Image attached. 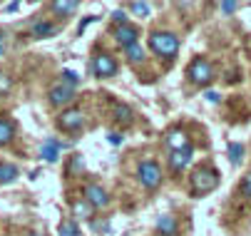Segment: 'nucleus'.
<instances>
[{"label": "nucleus", "instance_id": "nucleus-1", "mask_svg": "<svg viewBox=\"0 0 251 236\" xmlns=\"http://www.w3.org/2000/svg\"><path fill=\"white\" fill-rule=\"evenodd\" d=\"M219 182H222L219 169H214V166H209V164L197 166L194 174H192V189H194L199 196H201V194H209L214 187H219Z\"/></svg>", "mask_w": 251, "mask_h": 236}, {"label": "nucleus", "instance_id": "nucleus-2", "mask_svg": "<svg viewBox=\"0 0 251 236\" xmlns=\"http://www.w3.org/2000/svg\"><path fill=\"white\" fill-rule=\"evenodd\" d=\"M150 47L154 50V55H159L164 60H172L179 50V38L174 35V32L159 30V32H152L150 35Z\"/></svg>", "mask_w": 251, "mask_h": 236}, {"label": "nucleus", "instance_id": "nucleus-3", "mask_svg": "<svg viewBox=\"0 0 251 236\" xmlns=\"http://www.w3.org/2000/svg\"><path fill=\"white\" fill-rule=\"evenodd\" d=\"M137 177H139L142 187L150 189V191L159 189V184H162V179H164V177H162V166H159L154 159L139 162V166H137Z\"/></svg>", "mask_w": 251, "mask_h": 236}, {"label": "nucleus", "instance_id": "nucleus-4", "mask_svg": "<svg viewBox=\"0 0 251 236\" xmlns=\"http://www.w3.org/2000/svg\"><path fill=\"white\" fill-rule=\"evenodd\" d=\"M187 75H189V80H192L194 85H206V82H211V77H214V67H211L204 57H197V60L189 62Z\"/></svg>", "mask_w": 251, "mask_h": 236}, {"label": "nucleus", "instance_id": "nucleus-5", "mask_svg": "<svg viewBox=\"0 0 251 236\" xmlns=\"http://www.w3.org/2000/svg\"><path fill=\"white\" fill-rule=\"evenodd\" d=\"M92 72H95L97 77H115V75H117V62H115V57L107 55V52L97 55V57L92 60Z\"/></svg>", "mask_w": 251, "mask_h": 236}, {"label": "nucleus", "instance_id": "nucleus-6", "mask_svg": "<svg viewBox=\"0 0 251 236\" xmlns=\"http://www.w3.org/2000/svg\"><path fill=\"white\" fill-rule=\"evenodd\" d=\"M85 201L92 209H104L110 204V194H107L100 184H87L85 187Z\"/></svg>", "mask_w": 251, "mask_h": 236}, {"label": "nucleus", "instance_id": "nucleus-7", "mask_svg": "<svg viewBox=\"0 0 251 236\" xmlns=\"http://www.w3.org/2000/svg\"><path fill=\"white\" fill-rule=\"evenodd\" d=\"M57 124H60V129H65V132H77V129H82V124H85V115H82L80 110H65V112L57 117Z\"/></svg>", "mask_w": 251, "mask_h": 236}, {"label": "nucleus", "instance_id": "nucleus-8", "mask_svg": "<svg viewBox=\"0 0 251 236\" xmlns=\"http://www.w3.org/2000/svg\"><path fill=\"white\" fill-rule=\"evenodd\" d=\"M164 144H167V149L169 152H179V149H187L189 147V137L184 134V129H169L167 134H164Z\"/></svg>", "mask_w": 251, "mask_h": 236}, {"label": "nucleus", "instance_id": "nucleus-9", "mask_svg": "<svg viewBox=\"0 0 251 236\" xmlns=\"http://www.w3.org/2000/svg\"><path fill=\"white\" fill-rule=\"evenodd\" d=\"M75 99V87H70V85H55L52 90H50V102L52 105H57V107H62V105H70Z\"/></svg>", "mask_w": 251, "mask_h": 236}, {"label": "nucleus", "instance_id": "nucleus-10", "mask_svg": "<svg viewBox=\"0 0 251 236\" xmlns=\"http://www.w3.org/2000/svg\"><path fill=\"white\" fill-rule=\"evenodd\" d=\"M194 159V149H192V144L187 147V149H179V152H169V166L174 172H182L184 166L189 164Z\"/></svg>", "mask_w": 251, "mask_h": 236}, {"label": "nucleus", "instance_id": "nucleus-11", "mask_svg": "<svg viewBox=\"0 0 251 236\" xmlns=\"http://www.w3.org/2000/svg\"><path fill=\"white\" fill-rule=\"evenodd\" d=\"M137 35H139V32H137V27L134 25H117L115 27V40L120 43V45H125V47H129V45H134L137 43Z\"/></svg>", "mask_w": 251, "mask_h": 236}, {"label": "nucleus", "instance_id": "nucleus-12", "mask_svg": "<svg viewBox=\"0 0 251 236\" xmlns=\"http://www.w3.org/2000/svg\"><path fill=\"white\" fill-rule=\"evenodd\" d=\"M60 149H62V144H60L57 140H45V144L40 147V157H43L48 164H55V162L60 159Z\"/></svg>", "mask_w": 251, "mask_h": 236}, {"label": "nucleus", "instance_id": "nucleus-13", "mask_svg": "<svg viewBox=\"0 0 251 236\" xmlns=\"http://www.w3.org/2000/svg\"><path fill=\"white\" fill-rule=\"evenodd\" d=\"M157 231L162 236H176V219L172 214H162L157 219Z\"/></svg>", "mask_w": 251, "mask_h": 236}, {"label": "nucleus", "instance_id": "nucleus-14", "mask_svg": "<svg viewBox=\"0 0 251 236\" xmlns=\"http://www.w3.org/2000/svg\"><path fill=\"white\" fill-rule=\"evenodd\" d=\"M55 32H57V27H55L52 23H45V20L35 23V25L30 27V35H32V38H50V35H55Z\"/></svg>", "mask_w": 251, "mask_h": 236}, {"label": "nucleus", "instance_id": "nucleus-15", "mask_svg": "<svg viewBox=\"0 0 251 236\" xmlns=\"http://www.w3.org/2000/svg\"><path fill=\"white\" fill-rule=\"evenodd\" d=\"M18 166L15 164H0V184H13L18 179Z\"/></svg>", "mask_w": 251, "mask_h": 236}, {"label": "nucleus", "instance_id": "nucleus-16", "mask_svg": "<svg viewBox=\"0 0 251 236\" xmlns=\"http://www.w3.org/2000/svg\"><path fill=\"white\" fill-rule=\"evenodd\" d=\"M13 134H15L13 122H10V119H5V117H0V147L8 144V142L13 140Z\"/></svg>", "mask_w": 251, "mask_h": 236}, {"label": "nucleus", "instance_id": "nucleus-17", "mask_svg": "<svg viewBox=\"0 0 251 236\" xmlns=\"http://www.w3.org/2000/svg\"><path fill=\"white\" fill-rule=\"evenodd\" d=\"M125 55H127V60H129L132 65H142V62H145V50H142V45H139V43H134V45L125 47Z\"/></svg>", "mask_w": 251, "mask_h": 236}, {"label": "nucleus", "instance_id": "nucleus-18", "mask_svg": "<svg viewBox=\"0 0 251 236\" xmlns=\"http://www.w3.org/2000/svg\"><path fill=\"white\" fill-rule=\"evenodd\" d=\"M50 8H52V13H57L60 18H70V15H75L77 3H62V0H57V3H52Z\"/></svg>", "mask_w": 251, "mask_h": 236}, {"label": "nucleus", "instance_id": "nucleus-19", "mask_svg": "<svg viewBox=\"0 0 251 236\" xmlns=\"http://www.w3.org/2000/svg\"><path fill=\"white\" fill-rule=\"evenodd\" d=\"M115 117H117V122H122V124L134 122V112H132L127 105H115Z\"/></svg>", "mask_w": 251, "mask_h": 236}, {"label": "nucleus", "instance_id": "nucleus-20", "mask_svg": "<svg viewBox=\"0 0 251 236\" xmlns=\"http://www.w3.org/2000/svg\"><path fill=\"white\" fill-rule=\"evenodd\" d=\"M57 234H60V236H80V226L75 224V219H67V221L60 224Z\"/></svg>", "mask_w": 251, "mask_h": 236}, {"label": "nucleus", "instance_id": "nucleus-21", "mask_svg": "<svg viewBox=\"0 0 251 236\" xmlns=\"http://www.w3.org/2000/svg\"><path fill=\"white\" fill-rule=\"evenodd\" d=\"M73 212H75L77 219H90L95 209L87 204V201H73Z\"/></svg>", "mask_w": 251, "mask_h": 236}, {"label": "nucleus", "instance_id": "nucleus-22", "mask_svg": "<svg viewBox=\"0 0 251 236\" xmlns=\"http://www.w3.org/2000/svg\"><path fill=\"white\" fill-rule=\"evenodd\" d=\"M229 159H231V164H234V166H239V164H241V159H244V144H239V142L229 144Z\"/></svg>", "mask_w": 251, "mask_h": 236}, {"label": "nucleus", "instance_id": "nucleus-23", "mask_svg": "<svg viewBox=\"0 0 251 236\" xmlns=\"http://www.w3.org/2000/svg\"><path fill=\"white\" fill-rule=\"evenodd\" d=\"M129 10H132L137 18H150V3H132Z\"/></svg>", "mask_w": 251, "mask_h": 236}, {"label": "nucleus", "instance_id": "nucleus-24", "mask_svg": "<svg viewBox=\"0 0 251 236\" xmlns=\"http://www.w3.org/2000/svg\"><path fill=\"white\" fill-rule=\"evenodd\" d=\"M62 80H65V85H70V87L80 85V75H77L75 70H62Z\"/></svg>", "mask_w": 251, "mask_h": 236}, {"label": "nucleus", "instance_id": "nucleus-25", "mask_svg": "<svg viewBox=\"0 0 251 236\" xmlns=\"http://www.w3.org/2000/svg\"><path fill=\"white\" fill-rule=\"evenodd\" d=\"M239 191H241L246 199H251V172L244 174V179H241V184H239Z\"/></svg>", "mask_w": 251, "mask_h": 236}, {"label": "nucleus", "instance_id": "nucleus-26", "mask_svg": "<svg viewBox=\"0 0 251 236\" xmlns=\"http://www.w3.org/2000/svg\"><path fill=\"white\" fill-rule=\"evenodd\" d=\"M204 99H206V102L219 105V102H222V94H219L217 90H206V92H204Z\"/></svg>", "mask_w": 251, "mask_h": 236}, {"label": "nucleus", "instance_id": "nucleus-27", "mask_svg": "<svg viewBox=\"0 0 251 236\" xmlns=\"http://www.w3.org/2000/svg\"><path fill=\"white\" fill-rule=\"evenodd\" d=\"M112 20H117L120 25H127V13L125 10H115L112 13Z\"/></svg>", "mask_w": 251, "mask_h": 236}, {"label": "nucleus", "instance_id": "nucleus-28", "mask_svg": "<svg viewBox=\"0 0 251 236\" xmlns=\"http://www.w3.org/2000/svg\"><path fill=\"white\" fill-rule=\"evenodd\" d=\"M82 166H85V164H82V157H75L73 162H70V169H75V172H80Z\"/></svg>", "mask_w": 251, "mask_h": 236}, {"label": "nucleus", "instance_id": "nucleus-29", "mask_svg": "<svg viewBox=\"0 0 251 236\" xmlns=\"http://www.w3.org/2000/svg\"><path fill=\"white\" fill-rule=\"evenodd\" d=\"M107 142H110V144H115V147H117V144L122 142V137H120V134H115V132H112V134H107Z\"/></svg>", "mask_w": 251, "mask_h": 236}, {"label": "nucleus", "instance_id": "nucleus-30", "mask_svg": "<svg viewBox=\"0 0 251 236\" xmlns=\"http://www.w3.org/2000/svg\"><path fill=\"white\" fill-rule=\"evenodd\" d=\"M95 20H97V15H92V18H85V20L80 23V27H77V32H82V30H85V27H87L90 23H95Z\"/></svg>", "mask_w": 251, "mask_h": 236}, {"label": "nucleus", "instance_id": "nucleus-31", "mask_svg": "<svg viewBox=\"0 0 251 236\" xmlns=\"http://www.w3.org/2000/svg\"><path fill=\"white\" fill-rule=\"evenodd\" d=\"M222 10L224 13H234L236 10V3H222Z\"/></svg>", "mask_w": 251, "mask_h": 236}, {"label": "nucleus", "instance_id": "nucleus-32", "mask_svg": "<svg viewBox=\"0 0 251 236\" xmlns=\"http://www.w3.org/2000/svg\"><path fill=\"white\" fill-rule=\"evenodd\" d=\"M18 8H20V3H8V8H5V10H8V13H15Z\"/></svg>", "mask_w": 251, "mask_h": 236}, {"label": "nucleus", "instance_id": "nucleus-33", "mask_svg": "<svg viewBox=\"0 0 251 236\" xmlns=\"http://www.w3.org/2000/svg\"><path fill=\"white\" fill-rule=\"evenodd\" d=\"M27 236H45V234H40V231H30Z\"/></svg>", "mask_w": 251, "mask_h": 236}]
</instances>
